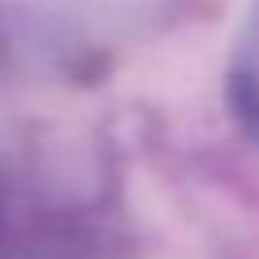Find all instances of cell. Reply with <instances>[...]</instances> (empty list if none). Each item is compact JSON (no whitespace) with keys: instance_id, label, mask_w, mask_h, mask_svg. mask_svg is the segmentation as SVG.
<instances>
[{"instance_id":"obj_1","label":"cell","mask_w":259,"mask_h":259,"mask_svg":"<svg viewBox=\"0 0 259 259\" xmlns=\"http://www.w3.org/2000/svg\"><path fill=\"white\" fill-rule=\"evenodd\" d=\"M242 112H246V121L259 130V56L250 61V69H246V91H242Z\"/></svg>"}]
</instances>
